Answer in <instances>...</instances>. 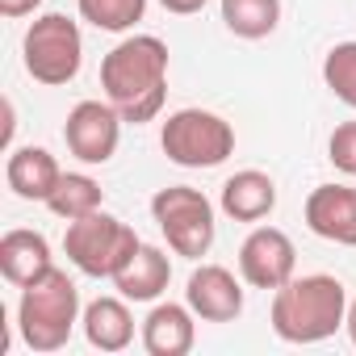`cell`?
Here are the masks:
<instances>
[{
  "mask_svg": "<svg viewBox=\"0 0 356 356\" xmlns=\"http://www.w3.org/2000/svg\"><path fill=\"white\" fill-rule=\"evenodd\" d=\"M101 88L105 101L122 113V122H155L168 101V42L155 34L122 38L101 59Z\"/></svg>",
  "mask_w": 356,
  "mask_h": 356,
  "instance_id": "6da1fadb",
  "label": "cell"
},
{
  "mask_svg": "<svg viewBox=\"0 0 356 356\" xmlns=\"http://www.w3.org/2000/svg\"><path fill=\"white\" fill-rule=\"evenodd\" d=\"M343 318H348V289L339 277L310 273L273 289L268 323L285 343H323L343 327Z\"/></svg>",
  "mask_w": 356,
  "mask_h": 356,
  "instance_id": "7a4b0ae2",
  "label": "cell"
},
{
  "mask_svg": "<svg viewBox=\"0 0 356 356\" xmlns=\"http://www.w3.org/2000/svg\"><path fill=\"white\" fill-rule=\"evenodd\" d=\"M80 318H84L80 289H76V281L63 268H51V273H42L38 281H30L22 289L17 331H22L30 352H59V348H67V339H72Z\"/></svg>",
  "mask_w": 356,
  "mask_h": 356,
  "instance_id": "3957f363",
  "label": "cell"
},
{
  "mask_svg": "<svg viewBox=\"0 0 356 356\" xmlns=\"http://www.w3.org/2000/svg\"><path fill=\"white\" fill-rule=\"evenodd\" d=\"M138 243L143 239L134 235V227L122 222L118 214H105V210L67 222V235H63L67 260L76 264V273H84L92 281H101V277L113 281L130 264V256L138 252Z\"/></svg>",
  "mask_w": 356,
  "mask_h": 356,
  "instance_id": "277c9868",
  "label": "cell"
},
{
  "mask_svg": "<svg viewBox=\"0 0 356 356\" xmlns=\"http://www.w3.org/2000/svg\"><path fill=\"white\" fill-rule=\"evenodd\" d=\"M151 218L159 227V235L168 239V248L185 260H202L214 248L218 235V218H214V202L202 189L189 185H168L151 197Z\"/></svg>",
  "mask_w": 356,
  "mask_h": 356,
  "instance_id": "5b68a950",
  "label": "cell"
},
{
  "mask_svg": "<svg viewBox=\"0 0 356 356\" xmlns=\"http://www.w3.org/2000/svg\"><path fill=\"white\" fill-rule=\"evenodd\" d=\"M159 147L176 168H218L235 155V126L214 109H176L159 130Z\"/></svg>",
  "mask_w": 356,
  "mask_h": 356,
  "instance_id": "8992f818",
  "label": "cell"
},
{
  "mask_svg": "<svg viewBox=\"0 0 356 356\" xmlns=\"http://www.w3.org/2000/svg\"><path fill=\"white\" fill-rule=\"evenodd\" d=\"M22 59L38 84H47V88L72 84L84 63V34L67 13H42L30 22V30L22 38Z\"/></svg>",
  "mask_w": 356,
  "mask_h": 356,
  "instance_id": "52a82bcc",
  "label": "cell"
},
{
  "mask_svg": "<svg viewBox=\"0 0 356 356\" xmlns=\"http://www.w3.org/2000/svg\"><path fill=\"white\" fill-rule=\"evenodd\" d=\"M239 277L252 289H281L298 277V248L281 227H252L239 243Z\"/></svg>",
  "mask_w": 356,
  "mask_h": 356,
  "instance_id": "ba28073f",
  "label": "cell"
},
{
  "mask_svg": "<svg viewBox=\"0 0 356 356\" xmlns=\"http://www.w3.org/2000/svg\"><path fill=\"white\" fill-rule=\"evenodd\" d=\"M63 143L80 163H109L122 143V113L109 101H80L63 122Z\"/></svg>",
  "mask_w": 356,
  "mask_h": 356,
  "instance_id": "9c48e42d",
  "label": "cell"
},
{
  "mask_svg": "<svg viewBox=\"0 0 356 356\" xmlns=\"http://www.w3.org/2000/svg\"><path fill=\"white\" fill-rule=\"evenodd\" d=\"M185 302L202 323H235L243 314V281L222 264H202L185 285Z\"/></svg>",
  "mask_w": 356,
  "mask_h": 356,
  "instance_id": "30bf717a",
  "label": "cell"
},
{
  "mask_svg": "<svg viewBox=\"0 0 356 356\" xmlns=\"http://www.w3.org/2000/svg\"><path fill=\"white\" fill-rule=\"evenodd\" d=\"M306 227L339 248H356V189L352 185H318L306 197Z\"/></svg>",
  "mask_w": 356,
  "mask_h": 356,
  "instance_id": "8fae6325",
  "label": "cell"
},
{
  "mask_svg": "<svg viewBox=\"0 0 356 356\" xmlns=\"http://www.w3.org/2000/svg\"><path fill=\"white\" fill-rule=\"evenodd\" d=\"M197 343V314L189 302H155L143 318V348L151 356H189Z\"/></svg>",
  "mask_w": 356,
  "mask_h": 356,
  "instance_id": "7c38bea8",
  "label": "cell"
},
{
  "mask_svg": "<svg viewBox=\"0 0 356 356\" xmlns=\"http://www.w3.org/2000/svg\"><path fill=\"white\" fill-rule=\"evenodd\" d=\"M218 206L235 222H264L277 210V181L260 168H243V172L227 176Z\"/></svg>",
  "mask_w": 356,
  "mask_h": 356,
  "instance_id": "4fadbf2b",
  "label": "cell"
},
{
  "mask_svg": "<svg viewBox=\"0 0 356 356\" xmlns=\"http://www.w3.org/2000/svg\"><path fill=\"white\" fill-rule=\"evenodd\" d=\"M55 260H51V243L42 231H5V239H0V273H5L9 285L26 289L30 281H38L42 273H51Z\"/></svg>",
  "mask_w": 356,
  "mask_h": 356,
  "instance_id": "5bb4252c",
  "label": "cell"
},
{
  "mask_svg": "<svg viewBox=\"0 0 356 356\" xmlns=\"http://www.w3.org/2000/svg\"><path fill=\"white\" fill-rule=\"evenodd\" d=\"M59 159L47 151V147H17L9 151V163H5V181L9 189L22 197V202H47L59 185Z\"/></svg>",
  "mask_w": 356,
  "mask_h": 356,
  "instance_id": "9a60e30c",
  "label": "cell"
},
{
  "mask_svg": "<svg viewBox=\"0 0 356 356\" xmlns=\"http://www.w3.org/2000/svg\"><path fill=\"white\" fill-rule=\"evenodd\" d=\"M80 327H84V339H88L97 352H122V348L134 343V314H130V306H126L122 293H118V298H97V302H88Z\"/></svg>",
  "mask_w": 356,
  "mask_h": 356,
  "instance_id": "2e32d148",
  "label": "cell"
},
{
  "mask_svg": "<svg viewBox=\"0 0 356 356\" xmlns=\"http://www.w3.org/2000/svg\"><path fill=\"white\" fill-rule=\"evenodd\" d=\"M172 281V260L151 248V243H138V252L130 256V264L113 277V289L126 298V302H155Z\"/></svg>",
  "mask_w": 356,
  "mask_h": 356,
  "instance_id": "e0dca14e",
  "label": "cell"
},
{
  "mask_svg": "<svg viewBox=\"0 0 356 356\" xmlns=\"http://www.w3.org/2000/svg\"><path fill=\"white\" fill-rule=\"evenodd\" d=\"M101 202H105V189L92 181L88 172H63V176H59V185H55V193H51L42 206H47L55 218L76 222V218L97 214V210H101Z\"/></svg>",
  "mask_w": 356,
  "mask_h": 356,
  "instance_id": "ac0fdd59",
  "label": "cell"
},
{
  "mask_svg": "<svg viewBox=\"0 0 356 356\" xmlns=\"http://www.w3.org/2000/svg\"><path fill=\"white\" fill-rule=\"evenodd\" d=\"M218 9L222 26L243 42H260L281 26V0H218Z\"/></svg>",
  "mask_w": 356,
  "mask_h": 356,
  "instance_id": "d6986e66",
  "label": "cell"
},
{
  "mask_svg": "<svg viewBox=\"0 0 356 356\" xmlns=\"http://www.w3.org/2000/svg\"><path fill=\"white\" fill-rule=\"evenodd\" d=\"M80 17L92 26V30H105V34H126L143 22L147 13V0H76Z\"/></svg>",
  "mask_w": 356,
  "mask_h": 356,
  "instance_id": "ffe728a7",
  "label": "cell"
},
{
  "mask_svg": "<svg viewBox=\"0 0 356 356\" xmlns=\"http://www.w3.org/2000/svg\"><path fill=\"white\" fill-rule=\"evenodd\" d=\"M323 84L335 101L356 109V42H335L323 59Z\"/></svg>",
  "mask_w": 356,
  "mask_h": 356,
  "instance_id": "44dd1931",
  "label": "cell"
},
{
  "mask_svg": "<svg viewBox=\"0 0 356 356\" xmlns=\"http://www.w3.org/2000/svg\"><path fill=\"white\" fill-rule=\"evenodd\" d=\"M327 159L335 172L356 176V122H339L327 138Z\"/></svg>",
  "mask_w": 356,
  "mask_h": 356,
  "instance_id": "7402d4cb",
  "label": "cell"
},
{
  "mask_svg": "<svg viewBox=\"0 0 356 356\" xmlns=\"http://www.w3.org/2000/svg\"><path fill=\"white\" fill-rule=\"evenodd\" d=\"M38 5H42V0H0V17L17 22V17H30V13H38Z\"/></svg>",
  "mask_w": 356,
  "mask_h": 356,
  "instance_id": "603a6c76",
  "label": "cell"
},
{
  "mask_svg": "<svg viewBox=\"0 0 356 356\" xmlns=\"http://www.w3.org/2000/svg\"><path fill=\"white\" fill-rule=\"evenodd\" d=\"M159 5L168 9V13H176V17H193V13H202L210 0H159Z\"/></svg>",
  "mask_w": 356,
  "mask_h": 356,
  "instance_id": "cb8c5ba5",
  "label": "cell"
},
{
  "mask_svg": "<svg viewBox=\"0 0 356 356\" xmlns=\"http://www.w3.org/2000/svg\"><path fill=\"white\" fill-rule=\"evenodd\" d=\"M343 331H348V339L356 343V298L348 302V318H343Z\"/></svg>",
  "mask_w": 356,
  "mask_h": 356,
  "instance_id": "d4e9b609",
  "label": "cell"
}]
</instances>
